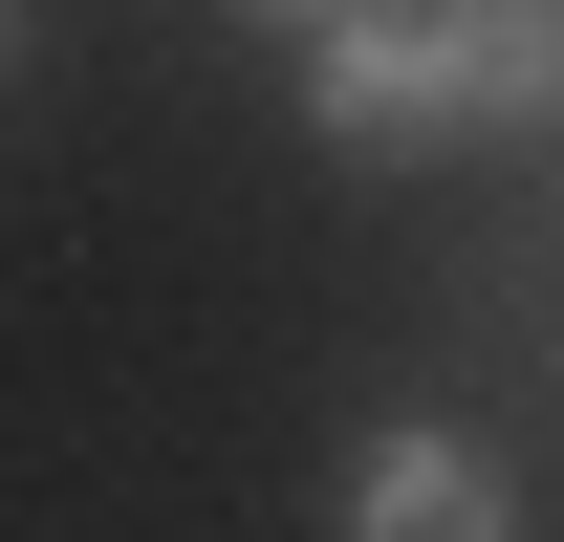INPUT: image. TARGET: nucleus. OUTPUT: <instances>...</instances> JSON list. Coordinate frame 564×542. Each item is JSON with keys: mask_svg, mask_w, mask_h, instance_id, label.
<instances>
[{"mask_svg": "<svg viewBox=\"0 0 564 542\" xmlns=\"http://www.w3.org/2000/svg\"><path fill=\"white\" fill-rule=\"evenodd\" d=\"M304 131L348 152V174L456 152V0H348V22H304Z\"/></svg>", "mask_w": 564, "mask_h": 542, "instance_id": "1", "label": "nucleus"}, {"mask_svg": "<svg viewBox=\"0 0 564 542\" xmlns=\"http://www.w3.org/2000/svg\"><path fill=\"white\" fill-rule=\"evenodd\" d=\"M326 542H521V456L456 412H369L326 456Z\"/></svg>", "mask_w": 564, "mask_h": 542, "instance_id": "2", "label": "nucleus"}, {"mask_svg": "<svg viewBox=\"0 0 564 542\" xmlns=\"http://www.w3.org/2000/svg\"><path fill=\"white\" fill-rule=\"evenodd\" d=\"M456 131H499V152L564 131V0H456Z\"/></svg>", "mask_w": 564, "mask_h": 542, "instance_id": "3", "label": "nucleus"}, {"mask_svg": "<svg viewBox=\"0 0 564 542\" xmlns=\"http://www.w3.org/2000/svg\"><path fill=\"white\" fill-rule=\"evenodd\" d=\"M239 22H282V44H304V22H348V0H239Z\"/></svg>", "mask_w": 564, "mask_h": 542, "instance_id": "4", "label": "nucleus"}, {"mask_svg": "<svg viewBox=\"0 0 564 542\" xmlns=\"http://www.w3.org/2000/svg\"><path fill=\"white\" fill-rule=\"evenodd\" d=\"M0 66H22V0H0Z\"/></svg>", "mask_w": 564, "mask_h": 542, "instance_id": "5", "label": "nucleus"}]
</instances>
